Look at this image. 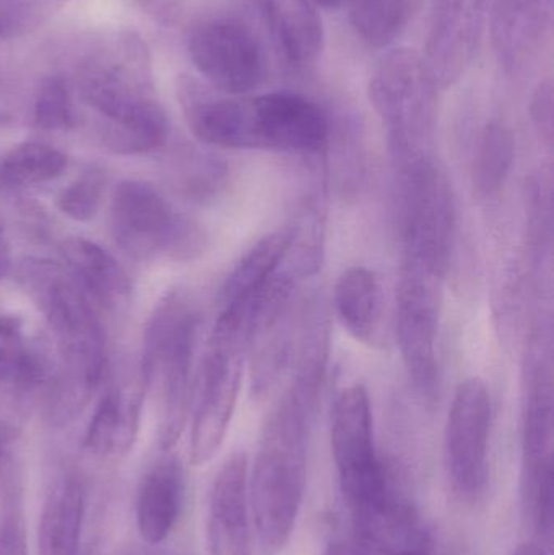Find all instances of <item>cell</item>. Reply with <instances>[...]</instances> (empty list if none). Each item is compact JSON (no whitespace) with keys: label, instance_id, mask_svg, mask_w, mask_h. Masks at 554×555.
Listing matches in <instances>:
<instances>
[{"label":"cell","instance_id":"1","mask_svg":"<svg viewBox=\"0 0 554 555\" xmlns=\"http://www.w3.org/2000/svg\"><path fill=\"white\" fill-rule=\"evenodd\" d=\"M18 283L54 335L61 362L46 395V416L54 426H65L87 408L103 380L106 336L90 297L64 267L26 259Z\"/></svg>","mask_w":554,"mask_h":555},{"label":"cell","instance_id":"2","mask_svg":"<svg viewBox=\"0 0 554 555\" xmlns=\"http://www.w3.org/2000/svg\"><path fill=\"white\" fill-rule=\"evenodd\" d=\"M77 87L81 101L103 119L101 139L111 152L140 155L165 145L168 119L139 35L120 31L104 39L78 65Z\"/></svg>","mask_w":554,"mask_h":555},{"label":"cell","instance_id":"3","mask_svg":"<svg viewBox=\"0 0 554 555\" xmlns=\"http://www.w3.org/2000/svg\"><path fill=\"white\" fill-rule=\"evenodd\" d=\"M319 391L289 385L267 420L249 479L250 518L260 555L288 544L308 481V449Z\"/></svg>","mask_w":554,"mask_h":555},{"label":"cell","instance_id":"4","mask_svg":"<svg viewBox=\"0 0 554 555\" xmlns=\"http://www.w3.org/2000/svg\"><path fill=\"white\" fill-rule=\"evenodd\" d=\"M198 315L181 294H169L156 307L143 338L140 380L162 395L159 446L169 452L181 439L191 403Z\"/></svg>","mask_w":554,"mask_h":555},{"label":"cell","instance_id":"5","mask_svg":"<svg viewBox=\"0 0 554 555\" xmlns=\"http://www.w3.org/2000/svg\"><path fill=\"white\" fill-rule=\"evenodd\" d=\"M402 266L445 280L455 241V201L448 176L431 155L399 165Z\"/></svg>","mask_w":554,"mask_h":555},{"label":"cell","instance_id":"6","mask_svg":"<svg viewBox=\"0 0 554 555\" xmlns=\"http://www.w3.org/2000/svg\"><path fill=\"white\" fill-rule=\"evenodd\" d=\"M438 87L425 59L397 49L381 59L370 80V100L389 133L397 165L429 155L436 124Z\"/></svg>","mask_w":554,"mask_h":555},{"label":"cell","instance_id":"7","mask_svg":"<svg viewBox=\"0 0 554 555\" xmlns=\"http://www.w3.org/2000/svg\"><path fill=\"white\" fill-rule=\"evenodd\" d=\"M111 230L117 246L142 262L159 256L184 262L201 256L207 244L194 221L176 214L153 185L132 179L114 189Z\"/></svg>","mask_w":554,"mask_h":555},{"label":"cell","instance_id":"8","mask_svg":"<svg viewBox=\"0 0 554 555\" xmlns=\"http://www.w3.org/2000/svg\"><path fill=\"white\" fill-rule=\"evenodd\" d=\"M332 455L347 511L383 498L394 481L374 443L373 411L363 385L345 388L332 410Z\"/></svg>","mask_w":554,"mask_h":555},{"label":"cell","instance_id":"9","mask_svg":"<svg viewBox=\"0 0 554 555\" xmlns=\"http://www.w3.org/2000/svg\"><path fill=\"white\" fill-rule=\"evenodd\" d=\"M441 306L442 278L402 266L397 287V343L413 388L429 403L439 393Z\"/></svg>","mask_w":554,"mask_h":555},{"label":"cell","instance_id":"10","mask_svg":"<svg viewBox=\"0 0 554 555\" xmlns=\"http://www.w3.org/2000/svg\"><path fill=\"white\" fill-rule=\"evenodd\" d=\"M491 398L480 378L459 385L445 430V465L452 491L462 502L474 504L488 482Z\"/></svg>","mask_w":554,"mask_h":555},{"label":"cell","instance_id":"11","mask_svg":"<svg viewBox=\"0 0 554 555\" xmlns=\"http://www.w3.org/2000/svg\"><path fill=\"white\" fill-rule=\"evenodd\" d=\"M189 54L208 87L231 96H243L259 87L266 57L256 35L240 20L215 18L189 36Z\"/></svg>","mask_w":554,"mask_h":555},{"label":"cell","instance_id":"12","mask_svg":"<svg viewBox=\"0 0 554 555\" xmlns=\"http://www.w3.org/2000/svg\"><path fill=\"white\" fill-rule=\"evenodd\" d=\"M244 351L243 346L210 341L192 424L191 460L194 465L210 462L227 437L243 380Z\"/></svg>","mask_w":554,"mask_h":555},{"label":"cell","instance_id":"13","mask_svg":"<svg viewBox=\"0 0 554 555\" xmlns=\"http://www.w3.org/2000/svg\"><path fill=\"white\" fill-rule=\"evenodd\" d=\"M249 104L256 150L315 155L327 149L331 124L308 98L269 93L249 98Z\"/></svg>","mask_w":554,"mask_h":555},{"label":"cell","instance_id":"14","mask_svg":"<svg viewBox=\"0 0 554 555\" xmlns=\"http://www.w3.org/2000/svg\"><path fill=\"white\" fill-rule=\"evenodd\" d=\"M210 555H253L249 468L244 453H234L218 469L207 515Z\"/></svg>","mask_w":554,"mask_h":555},{"label":"cell","instance_id":"15","mask_svg":"<svg viewBox=\"0 0 554 555\" xmlns=\"http://www.w3.org/2000/svg\"><path fill=\"white\" fill-rule=\"evenodd\" d=\"M487 0H438L429 31L426 67L436 87L459 80L474 57L484 26Z\"/></svg>","mask_w":554,"mask_h":555},{"label":"cell","instance_id":"16","mask_svg":"<svg viewBox=\"0 0 554 555\" xmlns=\"http://www.w3.org/2000/svg\"><path fill=\"white\" fill-rule=\"evenodd\" d=\"M295 234L296 224L279 228L247 250L221 287L217 328L227 332L249 330L250 306L282 266Z\"/></svg>","mask_w":554,"mask_h":555},{"label":"cell","instance_id":"17","mask_svg":"<svg viewBox=\"0 0 554 555\" xmlns=\"http://www.w3.org/2000/svg\"><path fill=\"white\" fill-rule=\"evenodd\" d=\"M185 495V475L181 460L166 453L156 460L140 481L136 518L140 538L150 546H159L175 530Z\"/></svg>","mask_w":554,"mask_h":555},{"label":"cell","instance_id":"18","mask_svg":"<svg viewBox=\"0 0 554 555\" xmlns=\"http://www.w3.org/2000/svg\"><path fill=\"white\" fill-rule=\"evenodd\" d=\"M87 514L88 488L83 478L75 473L59 478L39 517V555H88L85 546Z\"/></svg>","mask_w":554,"mask_h":555},{"label":"cell","instance_id":"19","mask_svg":"<svg viewBox=\"0 0 554 555\" xmlns=\"http://www.w3.org/2000/svg\"><path fill=\"white\" fill-rule=\"evenodd\" d=\"M145 387H114L106 391L85 436V449L100 459H119L132 450L139 436Z\"/></svg>","mask_w":554,"mask_h":555},{"label":"cell","instance_id":"20","mask_svg":"<svg viewBox=\"0 0 554 555\" xmlns=\"http://www.w3.org/2000/svg\"><path fill=\"white\" fill-rule=\"evenodd\" d=\"M62 254L68 263V272L80 284L90 300L111 312H120L130 302L129 275L109 253L83 240L65 241Z\"/></svg>","mask_w":554,"mask_h":555},{"label":"cell","instance_id":"21","mask_svg":"<svg viewBox=\"0 0 554 555\" xmlns=\"http://www.w3.org/2000/svg\"><path fill=\"white\" fill-rule=\"evenodd\" d=\"M259 7L286 61L306 67L321 57L324 28L311 0H259Z\"/></svg>","mask_w":554,"mask_h":555},{"label":"cell","instance_id":"22","mask_svg":"<svg viewBox=\"0 0 554 555\" xmlns=\"http://www.w3.org/2000/svg\"><path fill=\"white\" fill-rule=\"evenodd\" d=\"M383 299L377 278L363 267L345 270L335 286V309L344 328L357 341L376 345Z\"/></svg>","mask_w":554,"mask_h":555},{"label":"cell","instance_id":"23","mask_svg":"<svg viewBox=\"0 0 554 555\" xmlns=\"http://www.w3.org/2000/svg\"><path fill=\"white\" fill-rule=\"evenodd\" d=\"M48 356L26 338L16 315H0V382L33 391L48 380Z\"/></svg>","mask_w":554,"mask_h":555},{"label":"cell","instance_id":"24","mask_svg":"<svg viewBox=\"0 0 554 555\" xmlns=\"http://www.w3.org/2000/svg\"><path fill=\"white\" fill-rule=\"evenodd\" d=\"M516 158V140L504 124L490 122L478 135L472 158V185L481 201L500 194Z\"/></svg>","mask_w":554,"mask_h":555},{"label":"cell","instance_id":"25","mask_svg":"<svg viewBox=\"0 0 554 555\" xmlns=\"http://www.w3.org/2000/svg\"><path fill=\"white\" fill-rule=\"evenodd\" d=\"M422 0H351V23L373 48L389 46L409 26Z\"/></svg>","mask_w":554,"mask_h":555},{"label":"cell","instance_id":"26","mask_svg":"<svg viewBox=\"0 0 554 555\" xmlns=\"http://www.w3.org/2000/svg\"><path fill=\"white\" fill-rule=\"evenodd\" d=\"M67 168L64 153L42 143H23L7 153L0 165V182L10 189L44 184Z\"/></svg>","mask_w":554,"mask_h":555},{"label":"cell","instance_id":"27","mask_svg":"<svg viewBox=\"0 0 554 555\" xmlns=\"http://www.w3.org/2000/svg\"><path fill=\"white\" fill-rule=\"evenodd\" d=\"M36 127L46 132H64L75 126V106L70 87L64 77L48 78L39 88L33 109Z\"/></svg>","mask_w":554,"mask_h":555},{"label":"cell","instance_id":"28","mask_svg":"<svg viewBox=\"0 0 554 555\" xmlns=\"http://www.w3.org/2000/svg\"><path fill=\"white\" fill-rule=\"evenodd\" d=\"M106 178L98 168L88 169L59 194L57 207L75 221H90L100 208Z\"/></svg>","mask_w":554,"mask_h":555},{"label":"cell","instance_id":"29","mask_svg":"<svg viewBox=\"0 0 554 555\" xmlns=\"http://www.w3.org/2000/svg\"><path fill=\"white\" fill-rule=\"evenodd\" d=\"M52 10V3L42 0H0V41L35 31Z\"/></svg>","mask_w":554,"mask_h":555},{"label":"cell","instance_id":"30","mask_svg":"<svg viewBox=\"0 0 554 555\" xmlns=\"http://www.w3.org/2000/svg\"><path fill=\"white\" fill-rule=\"evenodd\" d=\"M31 410V391L0 382V447L15 446Z\"/></svg>","mask_w":554,"mask_h":555},{"label":"cell","instance_id":"31","mask_svg":"<svg viewBox=\"0 0 554 555\" xmlns=\"http://www.w3.org/2000/svg\"><path fill=\"white\" fill-rule=\"evenodd\" d=\"M12 478L7 482L3 512L0 517V555H28L25 515H23L22 494Z\"/></svg>","mask_w":554,"mask_h":555},{"label":"cell","instance_id":"32","mask_svg":"<svg viewBox=\"0 0 554 555\" xmlns=\"http://www.w3.org/2000/svg\"><path fill=\"white\" fill-rule=\"evenodd\" d=\"M530 117H532L533 127L539 135L546 143L553 142L554 133V96L553 85L550 81H543L533 91L530 100Z\"/></svg>","mask_w":554,"mask_h":555},{"label":"cell","instance_id":"33","mask_svg":"<svg viewBox=\"0 0 554 555\" xmlns=\"http://www.w3.org/2000/svg\"><path fill=\"white\" fill-rule=\"evenodd\" d=\"M140 9L163 25H172L181 13L182 0H137Z\"/></svg>","mask_w":554,"mask_h":555},{"label":"cell","instance_id":"34","mask_svg":"<svg viewBox=\"0 0 554 555\" xmlns=\"http://www.w3.org/2000/svg\"><path fill=\"white\" fill-rule=\"evenodd\" d=\"M12 270V254H10L9 241L0 228V280L9 275Z\"/></svg>","mask_w":554,"mask_h":555},{"label":"cell","instance_id":"35","mask_svg":"<svg viewBox=\"0 0 554 555\" xmlns=\"http://www.w3.org/2000/svg\"><path fill=\"white\" fill-rule=\"evenodd\" d=\"M117 555H179L175 553H168V551L158 550V546H150V544L143 543V546L127 547V550L120 551Z\"/></svg>","mask_w":554,"mask_h":555},{"label":"cell","instance_id":"36","mask_svg":"<svg viewBox=\"0 0 554 555\" xmlns=\"http://www.w3.org/2000/svg\"><path fill=\"white\" fill-rule=\"evenodd\" d=\"M513 555H549L543 550V546H539L536 543H524L523 546L517 547Z\"/></svg>","mask_w":554,"mask_h":555},{"label":"cell","instance_id":"37","mask_svg":"<svg viewBox=\"0 0 554 555\" xmlns=\"http://www.w3.org/2000/svg\"><path fill=\"white\" fill-rule=\"evenodd\" d=\"M311 2L314 3V5L335 7L338 5L342 0H311Z\"/></svg>","mask_w":554,"mask_h":555},{"label":"cell","instance_id":"38","mask_svg":"<svg viewBox=\"0 0 554 555\" xmlns=\"http://www.w3.org/2000/svg\"><path fill=\"white\" fill-rule=\"evenodd\" d=\"M42 2H49V3H52V2H57V0H42Z\"/></svg>","mask_w":554,"mask_h":555}]
</instances>
